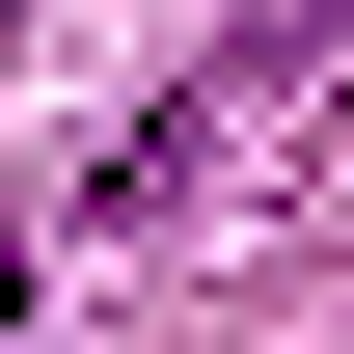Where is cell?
I'll return each mask as SVG.
<instances>
[{"label": "cell", "mask_w": 354, "mask_h": 354, "mask_svg": "<svg viewBox=\"0 0 354 354\" xmlns=\"http://www.w3.org/2000/svg\"><path fill=\"white\" fill-rule=\"evenodd\" d=\"M0 354H28V245H0Z\"/></svg>", "instance_id": "obj_1"}]
</instances>
